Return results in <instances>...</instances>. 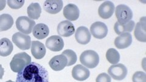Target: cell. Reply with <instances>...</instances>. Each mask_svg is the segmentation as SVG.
<instances>
[{
	"mask_svg": "<svg viewBox=\"0 0 146 82\" xmlns=\"http://www.w3.org/2000/svg\"><path fill=\"white\" fill-rule=\"evenodd\" d=\"M13 49V46L10 40L3 38L0 40V56L7 57L11 55Z\"/></svg>",
	"mask_w": 146,
	"mask_h": 82,
	"instance_id": "obj_21",
	"label": "cell"
},
{
	"mask_svg": "<svg viewBox=\"0 0 146 82\" xmlns=\"http://www.w3.org/2000/svg\"><path fill=\"white\" fill-rule=\"evenodd\" d=\"M31 63V57L26 52L15 54L10 63L11 70L14 72H20Z\"/></svg>",
	"mask_w": 146,
	"mask_h": 82,
	"instance_id": "obj_2",
	"label": "cell"
},
{
	"mask_svg": "<svg viewBox=\"0 0 146 82\" xmlns=\"http://www.w3.org/2000/svg\"><path fill=\"white\" fill-rule=\"evenodd\" d=\"M44 10L51 14H56L63 8V1L61 0H47L43 4Z\"/></svg>",
	"mask_w": 146,
	"mask_h": 82,
	"instance_id": "obj_15",
	"label": "cell"
},
{
	"mask_svg": "<svg viewBox=\"0 0 146 82\" xmlns=\"http://www.w3.org/2000/svg\"><path fill=\"white\" fill-rule=\"evenodd\" d=\"M27 13L29 18L33 20H38L40 17L41 13H42V8H41L40 4L37 3H31L27 7Z\"/></svg>",
	"mask_w": 146,
	"mask_h": 82,
	"instance_id": "obj_23",
	"label": "cell"
},
{
	"mask_svg": "<svg viewBox=\"0 0 146 82\" xmlns=\"http://www.w3.org/2000/svg\"><path fill=\"white\" fill-rule=\"evenodd\" d=\"M13 24V19L12 16L7 13L0 15V32L10 29Z\"/></svg>",
	"mask_w": 146,
	"mask_h": 82,
	"instance_id": "obj_24",
	"label": "cell"
},
{
	"mask_svg": "<svg viewBox=\"0 0 146 82\" xmlns=\"http://www.w3.org/2000/svg\"><path fill=\"white\" fill-rule=\"evenodd\" d=\"M146 17H143L136 24L134 31L135 38L141 42H146Z\"/></svg>",
	"mask_w": 146,
	"mask_h": 82,
	"instance_id": "obj_12",
	"label": "cell"
},
{
	"mask_svg": "<svg viewBox=\"0 0 146 82\" xmlns=\"http://www.w3.org/2000/svg\"><path fill=\"white\" fill-rule=\"evenodd\" d=\"M90 32L94 38L102 39L107 35L108 27L102 22H95L90 27Z\"/></svg>",
	"mask_w": 146,
	"mask_h": 82,
	"instance_id": "obj_8",
	"label": "cell"
},
{
	"mask_svg": "<svg viewBox=\"0 0 146 82\" xmlns=\"http://www.w3.org/2000/svg\"><path fill=\"white\" fill-rule=\"evenodd\" d=\"M9 7L13 9H18L21 8L25 4V1H12L9 0L7 1Z\"/></svg>",
	"mask_w": 146,
	"mask_h": 82,
	"instance_id": "obj_28",
	"label": "cell"
},
{
	"mask_svg": "<svg viewBox=\"0 0 146 82\" xmlns=\"http://www.w3.org/2000/svg\"><path fill=\"white\" fill-rule=\"evenodd\" d=\"M63 14L68 21H76L79 17L80 11L75 4H69L63 8Z\"/></svg>",
	"mask_w": 146,
	"mask_h": 82,
	"instance_id": "obj_16",
	"label": "cell"
},
{
	"mask_svg": "<svg viewBox=\"0 0 146 82\" xmlns=\"http://www.w3.org/2000/svg\"><path fill=\"white\" fill-rule=\"evenodd\" d=\"M135 26V23L133 21H130L129 22L125 24H121L116 22L115 26H114V29H115V32L117 35H121L125 33H130L133 30Z\"/></svg>",
	"mask_w": 146,
	"mask_h": 82,
	"instance_id": "obj_22",
	"label": "cell"
},
{
	"mask_svg": "<svg viewBox=\"0 0 146 82\" xmlns=\"http://www.w3.org/2000/svg\"><path fill=\"white\" fill-rule=\"evenodd\" d=\"M132 43V36L130 33H125L119 35L115 38V45L119 49H125L129 47Z\"/></svg>",
	"mask_w": 146,
	"mask_h": 82,
	"instance_id": "obj_19",
	"label": "cell"
},
{
	"mask_svg": "<svg viewBox=\"0 0 146 82\" xmlns=\"http://www.w3.org/2000/svg\"><path fill=\"white\" fill-rule=\"evenodd\" d=\"M115 14L117 22L121 24H125L131 20L133 12L130 8L125 4H119L115 9Z\"/></svg>",
	"mask_w": 146,
	"mask_h": 82,
	"instance_id": "obj_4",
	"label": "cell"
},
{
	"mask_svg": "<svg viewBox=\"0 0 146 82\" xmlns=\"http://www.w3.org/2000/svg\"><path fill=\"white\" fill-rule=\"evenodd\" d=\"M62 54L64 55L67 58V66H70L76 63L77 60V55L72 50L66 49L62 52Z\"/></svg>",
	"mask_w": 146,
	"mask_h": 82,
	"instance_id": "obj_26",
	"label": "cell"
},
{
	"mask_svg": "<svg viewBox=\"0 0 146 82\" xmlns=\"http://www.w3.org/2000/svg\"><path fill=\"white\" fill-rule=\"evenodd\" d=\"M4 74V69L2 67V65H0V80L3 79V77Z\"/></svg>",
	"mask_w": 146,
	"mask_h": 82,
	"instance_id": "obj_31",
	"label": "cell"
},
{
	"mask_svg": "<svg viewBox=\"0 0 146 82\" xmlns=\"http://www.w3.org/2000/svg\"><path fill=\"white\" fill-rule=\"evenodd\" d=\"M133 82H146V74L142 71L136 72L132 77Z\"/></svg>",
	"mask_w": 146,
	"mask_h": 82,
	"instance_id": "obj_27",
	"label": "cell"
},
{
	"mask_svg": "<svg viewBox=\"0 0 146 82\" xmlns=\"http://www.w3.org/2000/svg\"><path fill=\"white\" fill-rule=\"evenodd\" d=\"M115 10V7L114 4L110 1H107L100 4L99 7L98 13L102 19H108L111 17Z\"/></svg>",
	"mask_w": 146,
	"mask_h": 82,
	"instance_id": "obj_13",
	"label": "cell"
},
{
	"mask_svg": "<svg viewBox=\"0 0 146 82\" xmlns=\"http://www.w3.org/2000/svg\"><path fill=\"white\" fill-rule=\"evenodd\" d=\"M90 75L88 68L82 65H77L72 69V76L76 80L84 81L88 79Z\"/></svg>",
	"mask_w": 146,
	"mask_h": 82,
	"instance_id": "obj_14",
	"label": "cell"
},
{
	"mask_svg": "<svg viewBox=\"0 0 146 82\" xmlns=\"http://www.w3.org/2000/svg\"><path fill=\"white\" fill-rule=\"evenodd\" d=\"M96 82H111V79L107 73H102L97 77Z\"/></svg>",
	"mask_w": 146,
	"mask_h": 82,
	"instance_id": "obj_29",
	"label": "cell"
},
{
	"mask_svg": "<svg viewBox=\"0 0 146 82\" xmlns=\"http://www.w3.org/2000/svg\"><path fill=\"white\" fill-rule=\"evenodd\" d=\"M12 42L21 50H28L31 48V38L30 36L21 32H17L12 36Z\"/></svg>",
	"mask_w": 146,
	"mask_h": 82,
	"instance_id": "obj_6",
	"label": "cell"
},
{
	"mask_svg": "<svg viewBox=\"0 0 146 82\" xmlns=\"http://www.w3.org/2000/svg\"><path fill=\"white\" fill-rule=\"evenodd\" d=\"M35 26V22L34 20L27 17H20L17 18L16 21V27L17 29L20 31V32L25 35L30 34Z\"/></svg>",
	"mask_w": 146,
	"mask_h": 82,
	"instance_id": "obj_5",
	"label": "cell"
},
{
	"mask_svg": "<svg viewBox=\"0 0 146 82\" xmlns=\"http://www.w3.org/2000/svg\"><path fill=\"white\" fill-rule=\"evenodd\" d=\"M80 62L86 67L93 69L98 65L99 56L96 52L93 50H87L80 55Z\"/></svg>",
	"mask_w": 146,
	"mask_h": 82,
	"instance_id": "obj_3",
	"label": "cell"
},
{
	"mask_svg": "<svg viewBox=\"0 0 146 82\" xmlns=\"http://www.w3.org/2000/svg\"><path fill=\"white\" fill-rule=\"evenodd\" d=\"M91 34L88 28L84 26L78 27L75 33V38L80 44H88L91 40Z\"/></svg>",
	"mask_w": 146,
	"mask_h": 82,
	"instance_id": "obj_17",
	"label": "cell"
},
{
	"mask_svg": "<svg viewBox=\"0 0 146 82\" xmlns=\"http://www.w3.org/2000/svg\"><path fill=\"white\" fill-rule=\"evenodd\" d=\"M33 34L36 38L43 40L46 38L49 34V29L45 24L39 23L34 26L33 30Z\"/></svg>",
	"mask_w": 146,
	"mask_h": 82,
	"instance_id": "obj_20",
	"label": "cell"
},
{
	"mask_svg": "<svg viewBox=\"0 0 146 82\" xmlns=\"http://www.w3.org/2000/svg\"><path fill=\"white\" fill-rule=\"evenodd\" d=\"M46 51L44 45L38 41H33L31 42V53L35 58L40 60L44 56Z\"/></svg>",
	"mask_w": 146,
	"mask_h": 82,
	"instance_id": "obj_18",
	"label": "cell"
},
{
	"mask_svg": "<svg viewBox=\"0 0 146 82\" xmlns=\"http://www.w3.org/2000/svg\"><path fill=\"white\" fill-rule=\"evenodd\" d=\"M47 70L38 63L31 62L18 72L15 82H49Z\"/></svg>",
	"mask_w": 146,
	"mask_h": 82,
	"instance_id": "obj_1",
	"label": "cell"
},
{
	"mask_svg": "<svg viewBox=\"0 0 146 82\" xmlns=\"http://www.w3.org/2000/svg\"><path fill=\"white\" fill-rule=\"evenodd\" d=\"M67 63L66 57L64 55L60 54L52 58L49 62V65L52 70L59 71L63 70L67 66Z\"/></svg>",
	"mask_w": 146,
	"mask_h": 82,
	"instance_id": "obj_11",
	"label": "cell"
},
{
	"mask_svg": "<svg viewBox=\"0 0 146 82\" xmlns=\"http://www.w3.org/2000/svg\"><path fill=\"white\" fill-rule=\"evenodd\" d=\"M109 75L116 80L124 79L127 75V68L121 63H117L111 66L108 70Z\"/></svg>",
	"mask_w": 146,
	"mask_h": 82,
	"instance_id": "obj_7",
	"label": "cell"
},
{
	"mask_svg": "<svg viewBox=\"0 0 146 82\" xmlns=\"http://www.w3.org/2000/svg\"><path fill=\"white\" fill-rule=\"evenodd\" d=\"M6 82H14V81H12V80H8V81H6Z\"/></svg>",
	"mask_w": 146,
	"mask_h": 82,
	"instance_id": "obj_32",
	"label": "cell"
},
{
	"mask_svg": "<svg viewBox=\"0 0 146 82\" xmlns=\"http://www.w3.org/2000/svg\"><path fill=\"white\" fill-rule=\"evenodd\" d=\"M57 32L59 35L64 37L70 36L75 32V28L71 22L65 20L60 22L57 26Z\"/></svg>",
	"mask_w": 146,
	"mask_h": 82,
	"instance_id": "obj_10",
	"label": "cell"
},
{
	"mask_svg": "<svg viewBox=\"0 0 146 82\" xmlns=\"http://www.w3.org/2000/svg\"><path fill=\"white\" fill-rule=\"evenodd\" d=\"M46 46L51 51H60L64 47L63 40L58 35H52L46 41Z\"/></svg>",
	"mask_w": 146,
	"mask_h": 82,
	"instance_id": "obj_9",
	"label": "cell"
},
{
	"mask_svg": "<svg viewBox=\"0 0 146 82\" xmlns=\"http://www.w3.org/2000/svg\"><path fill=\"white\" fill-rule=\"evenodd\" d=\"M106 58L110 63L116 65L120 60V54L115 49L110 48L107 51Z\"/></svg>",
	"mask_w": 146,
	"mask_h": 82,
	"instance_id": "obj_25",
	"label": "cell"
},
{
	"mask_svg": "<svg viewBox=\"0 0 146 82\" xmlns=\"http://www.w3.org/2000/svg\"><path fill=\"white\" fill-rule=\"evenodd\" d=\"M6 3L7 1H4V0H3V1H0V11H3V9L5 8L6 6Z\"/></svg>",
	"mask_w": 146,
	"mask_h": 82,
	"instance_id": "obj_30",
	"label": "cell"
}]
</instances>
